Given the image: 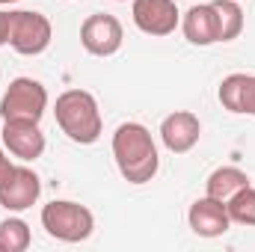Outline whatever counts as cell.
Instances as JSON below:
<instances>
[{
  "instance_id": "4",
  "label": "cell",
  "mask_w": 255,
  "mask_h": 252,
  "mask_svg": "<svg viewBox=\"0 0 255 252\" xmlns=\"http://www.w3.org/2000/svg\"><path fill=\"white\" fill-rule=\"evenodd\" d=\"M51 36H54V27L42 12H33V9L9 12V45L15 54L39 57L48 51Z\"/></svg>"
},
{
  "instance_id": "21",
  "label": "cell",
  "mask_w": 255,
  "mask_h": 252,
  "mask_svg": "<svg viewBox=\"0 0 255 252\" xmlns=\"http://www.w3.org/2000/svg\"><path fill=\"white\" fill-rule=\"evenodd\" d=\"M119 3H128V0H119Z\"/></svg>"
},
{
  "instance_id": "14",
  "label": "cell",
  "mask_w": 255,
  "mask_h": 252,
  "mask_svg": "<svg viewBox=\"0 0 255 252\" xmlns=\"http://www.w3.org/2000/svg\"><path fill=\"white\" fill-rule=\"evenodd\" d=\"M250 187V175L244 172V169H238V166H220V169H214L211 175H208V181H205V196H214V199H220V202H229L238 190Z\"/></svg>"
},
{
  "instance_id": "12",
  "label": "cell",
  "mask_w": 255,
  "mask_h": 252,
  "mask_svg": "<svg viewBox=\"0 0 255 252\" xmlns=\"http://www.w3.org/2000/svg\"><path fill=\"white\" fill-rule=\"evenodd\" d=\"M217 95H220V104H223L229 113H247V116H255V74L235 71V74L223 77Z\"/></svg>"
},
{
  "instance_id": "2",
  "label": "cell",
  "mask_w": 255,
  "mask_h": 252,
  "mask_svg": "<svg viewBox=\"0 0 255 252\" xmlns=\"http://www.w3.org/2000/svg\"><path fill=\"white\" fill-rule=\"evenodd\" d=\"M54 116H57L60 130L71 142H80V145L98 142L104 125H101V110H98V101H95L92 92H86V89H65L57 98Z\"/></svg>"
},
{
  "instance_id": "15",
  "label": "cell",
  "mask_w": 255,
  "mask_h": 252,
  "mask_svg": "<svg viewBox=\"0 0 255 252\" xmlns=\"http://www.w3.org/2000/svg\"><path fill=\"white\" fill-rule=\"evenodd\" d=\"M217 15V42H232L244 33V9L238 0H214Z\"/></svg>"
},
{
  "instance_id": "18",
  "label": "cell",
  "mask_w": 255,
  "mask_h": 252,
  "mask_svg": "<svg viewBox=\"0 0 255 252\" xmlns=\"http://www.w3.org/2000/svg\"><path fill=\"white\" fill-rule=\"evenodd\" d=\"M9 42V12L0 9V45Z\"/></svg>"
},
{
  "instance_id": "10",
  "label": "cell",
  "mask_w": 255,
  "mask_h": 252,
  "mask_svg": "<svg viewBox=\"0 0 255 252\" xmlns=\"http://www.w3.org/2000/svg\"><path fill=\"white\" fill-rule=\"evenodd\" d=\"M187 223H190L193 235H199V238H223L232 226L226 202H220L214 196H205V199L193 202L190 211H187Z\"/></svg>"
},
{
  "instance_id": "17",
  "label": "cell",
  "mask_w": 255,
  "mask_h": 252,
  "mask_svg": "<svg viewBox=\"0 0 255 252\" xmlns=\"http://www.w3.org/2000/svg\"><path fill=\"white\" fill-rule=\"evenodd\" d=\"M229 220L238 226H255V187H244L238 190L229 202Z\"/></svg>"
},
{
  "instance_id": "7",
  "label": "cell",
  "mask_w": 255,
  "mask_h": 252,
  "mask_svg": "<svg viewBox=\"0 0 255 252\" xmlns=\"http://www.w3.org/2000/svg\"><path fill=\"white\" fill-rule=\"evenodd\" d=\"M130 15L145 36H169L181 24V12L175 0H133Z\"/></svg>"
},
{
  "instance_id": "6",
  "label": "cell",
  "mask_w": 255,
  "mask_h": 252,
  "mask_svg": "<svg viewBox=\"0 0 255 252\" xmlns=\"http://www.w3.org/2000/svg\"><path fill=\"white\" fill-rule=\"evenodd\" d=\"M125 42L122 21L107 12H95L80 24V45L92 57H113Z\"/></svg>"
},
{
  "instance_id": "16",
  "label": "cell",
  "mask_w": 255,
  "mask_h": 252,
  "mask_svg": "<svg viewBox=\"0 0 255 252\" xmlns=\"http://www.w3.org/2000/svg\"><path fill=\"white\" fill-rule=\"evenodd\" d=\"M30 247V226L21 217L0 223V252H24Z\"/></svg>"
},
{
  "instance_id": "11",
  "label": "cell",
  "mask_w": 255,
  "mask_h": 252,
  "mask_svg": "<svg viewBox=\"0 0 255 252\" xmlns=\"http://www.w3.org/2000/svg\"><path fill=\"white\" fill-rule=\"evenodd\" d=\"M202 136V122L190 110H175L160 122V139L172 154H184Z\"/></svg>"
},
{
  "instance_id": "20",
  "label": "cell",
  "mask_w": 255,
  "mask_h": 252,
  "mask_svg": "<svg viewBox=\"0 0 255 252\" xmlns=\"http://www.w3.org/2000/svg\"><path fill=\"white\" fill-rule=\"evenodd\" d=\"M9 3H18V0H0V6H9Z\"/></svg>"
},
{
  "instance_id": "9",
  "label": "cell",
  "mask_w": 255,
  "mask_h": 252,
  "mask_svg": "<svg viewBox=\"0 0 255 252\" xmlns=\"http://www.w3.org/2000/svg\"><path fill=\"white\" fill-rule=\"evenodd\" d=\"M3 145L9 148V154H15L21 160H39L45 154V133H42L39 122L9 119V122H3Z\"/></svg>"
},
{
  "instance_id": "3",
  "label": "cell",
  "mask_w": 255,
  "mask_h": 252,
  "mask_svg": "<svg viewBox=\"0 0 255 252\" xmlns=\"http://www.w3.org/2000/svg\"><path fill=\"white\" fill-rule=\"evenodd\" d=\"M42 229L63 244H80L92 235L95 217L89 208L68 202V199H54L51 205L42 208Z\"/></svg>"
},
{
  "instance_id": "8",
  "label": "cell",
  "mask_w": 255,
  "mask_h": 252,
  "mask_svg": "<svg viewBox=\"0 0 255 252\" xmlns=\"http://www.w3.org/2000/svg\"><path fill=\"white\" fill-rule=\"evenodd\" d=\"M42 181L30 166H15L6 181H0V205L6 211H27L39 202Z\"/></svg>"
},
{
  "instance_id": "1",
  "label": "cell",
  "mask_w": 255,
  "mask_h": 252,
  "mask_svg": "<svg viewBox=\"0 0 255 252\" xmlns=\"http://www.w3.org/2000/svg\"><path fill=\"white\" fill-rule=\"evenodd\" d=\"M113 160L128 184H145L157 175L160 157L151 130L139 122H125L113 133Z\"/></svg>"
},
{
  "instance_id": "19",
  "label": "cell",
  "mask_w": 255,
  "mask_h": 252,
  "mask_svg": "<svg viewBox=\"0 0 255 252\" xmlns=\"http://www.w3.org/2000/svg\"><path fill=\"white\" fill-rule=\"evenodd\" d=\"M12 169H15V163H12V160L6 157V151L0 148V181H6V175H9Z\"/></svg>"
},
{
  "instance_id": "5",
  "label": "cell",
  "mask_w": 255,
  "mask_h": 252,
  "mask_svg": "<svg viewBox=\"0 0 255 252\" xmlns=\"http://www.w3.org/2000/svg\"><path fill=\"white\" fill-rule=\"evenodd\" d=\"M48 110V89L33 77H15L0 98V119H30L39 122Z\"/></svg>"
},
{
  "instance_id": "13",
  "label": "cell",
  "mask_w": 255,
  "mask_h": 252,
  "mask_svg": "<svg viewBox=\"0 0 255 252\" xmlns=\"http://www.w3.org/2000/svg\"><path fill=\"white\" fill-rule=\"evenodd\" d=\"M181 30H184V39L190 45L199 48H208L217 42V15H214V6L211 3H199L190 6L181 18Z\"/></svg>"
}]
</instances>
